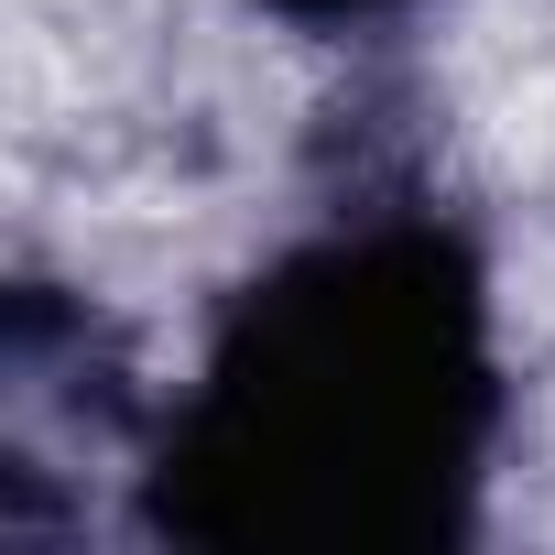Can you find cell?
Wrapping results in <instances>:
<instances>
[{"instance_id":"6da1fadb","label":"cell","mask_w":555,"mask_h":555,"mask_svg":"<svg viewBox=\"0 0 555 555\" xmlns=\"http://www.w3.org/2000/svg\"><path fill=\"white\" fill-rule=\"evenodd\" d=\"M490 447L479 272L436 229H360L229 317L164 436L153 522L185 544H436Z\"/></svg>"},{"instance_id":"7a4b0ae2","label":"cell","mask_w":555,"mask_h":555,"mask_svg":"<svg viewBox=\"0 0 555 555\" xmlns=\"http://www.w3.org/2000/svg\"><path fill=\"white\" fill-rule=\"evenodd\" d=\"M284 23H371V12H403V0H261Z\"/></svg>"}]
</instances>
